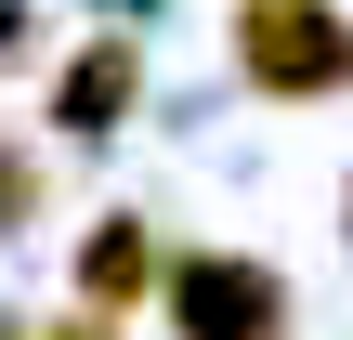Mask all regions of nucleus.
I'll use <instances>...</instances> for the list:
<instances>
[{"mask_svg": "<svg viewBox=\"0 0 353 340\" xmlns=\"http://www.w3.org/2000/svg\"><path fill=\"white\" fill-rule=\"evenodd\" d=\"M157 275H170L157 223H144V210H105L92 249H79V301H92V314H131V301H157Z\"/></svg>", "mask_w": 353, "mask_h": 340, "instance_id": "obj_4", "label": "nucleus"}, {"mask_svg": "<svg viewBox=\"0 0 353 340\" xmlns=\"http://www.w3.org/2000/svg\"><path fill=\"white\" fill-rule=\"evenodd\" d=\"M26 223H39V157L0 131V236H26Z\"/></svg>", "mask_w": 353, "mask_h": 340, "instance_id": "obj_5", "label": "nucleus"}, {"mask_svg": "<svg viewBox=\"0 0 353 340\" xmlns=\"http://www.w3.org/2000/svg\"><path fill=\"white\" fill-rule=\"evenodd\" d=\"M236 79L275 92V105L353 92V13H327V0H236Z\"/></svg>", "mask_w": 353, "mask_h": 340, "instance_id": "obj_1", "label": "nucleus"}, {"mask_svg": "<svg viewBox=\"0 0 353 340\" xmlns=\"http://www.w3.org/2000/svg\"><path fill=\"white\" fill-rule=\"evenodd\" d=\"M131 92H144V52H131V39H79V52L52 66V144H105V131L131 118Z\"/></svg>", "mask_w": 353, "mask_h": 340, "instance_id": "obj_3", "label": "nucleus"}, {"mask_svg": "<svg viewBox=\"0 0 353 340\" xmlns=\"http://www.w3.org/2000/svg\"><path fill=\"white\" fill-rule=\"evenodd\" d=\"M157 314L170 340H288V275L262 249H170Z\"/></svg>", "mask_w": 353, "mask_h": 340, "instance_id": "obj_2", "label": "nucleus"}, {"mask_svg": "<svg viewBox=\"0 0 353 340\" xmlns=\"http://www.w3.org/2000/svg\"><path fill=\"white\" fill-rule=\"evenodd\" d=\"M105 13H144V0H105Z\"/></svg>", "mask_w": 353, "mask_h": 340, "instance_id": "obj_7", "label": "nucleus"}, {"mask_svg": "<svg viewBox=\"0 0 353 340\" xmlns=\"http://www.w3.org/2000/svg\"><path fill=\"white\" fill-rule=\"evenodd\" d=\"M39 340H118V328H105V314H92V301H79V314H65V328H39Z\"/></svg>", "mask_w": 353, "mask_h": 340, "instance_id": "obj_6", "label": "nucleus"}]
</instances>
